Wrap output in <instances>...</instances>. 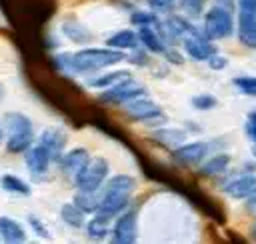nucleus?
Returning <instances> with one entry per match:
<instances>
[{
	"label": "nucleus",
	"instance_id": "nucleus-2",
	"mask_svg": "<svg viewBox=\"0 0 256 244\" xmlns=\"http://www.w3.org/2000/svg\"><path fill=\"white\" fill-rule=\"evenodd\" d=\"M134 188H136V182H134L132 176H128V174L114 176L108 182V186H106V190L100 198V208H98L96 214H102V216H108V218L116 216L120 210L126 208Z\"/></svg>",
	"mask_w": 256,
	"mask_h": 244
},
{
	"label": "nucleus",
	"instance_id": "nucleus-24",
	"mask_svg": "<svg viewBox=\"0 0 256 244\" xmlns=\"http://www.w3.org/2000/svg\"><path fill=\"white\" fill-rule=\"evenodd\" d=\"M108 216H102V214H96V218L90 220L88 224V234L92 238H102L104 234H108Z\"/></svg>",
	"mask_w": 256,
	"mask_h": 244
},
{
	"label": "nucleus",
	"instance_id": "nucleus-5",
	"mask_svg": "<svg viewBox=\"0 0 256 244\" xmlns=\"http://www.w3.org/2000/svg\"><path fill=\"white\" fill-rule=\"evenodd\" d=\"M238 38L244 46L256 48V0H238Z\"/></svg>",
	"mask_w": 256,
	"mask_h": 244
},
{
	"label": "nucleus",
	"instance_id": "nucleus-9",
	"mask_svg": "<svg viewBox=\"0 0 256 244\" xmlns=\"http://www.w3.org/2000/svg\"><path fill=\"white\" fill-rule=\"evenodd\" d=\"M136 210H128L124 212L112 230V240L116 244H132L136 240Z\"/></svg>",
	"mask_w": 256,
	"mask_h": 244
},
{
	"label": "nucleus",
	"instance_id": "nucleus-22",
	"mask_svg": "<svg viewBox=\"0 0 256 244\" xmlns=\"http://www.w3.org/2000/svg\"><path fill=\"white\" fill-rule=\"evenodd\" d=\"M74 202L84 212H98V208H100V198H96V190H80V194H76Z\"/></svg>",
	"mask_w": 256,
	"mask_h": 244
},
{
	"label": "nucleus",
	"instance_id": "nucleus-18",
	"mask_svg": "<svg viewBox=\"0 0 256 244\" xmlns=\"http://www.w3.org/2000/svg\"><path fill=\"white\" fill-rule=\"evenodd\" d=\"M138 42H140V38H138V34L132 32V30H120V32L112 34V36L106 40V44H108L110 48H128V50H134V48L138 46Z\"/></svg>",
	"mask_w": 256,
	"mask_h": 244
},
{
	"label": "nucleus",
	"instance_id": "nucleus-31",
	"mask_svg": "<svg viewBox=\"0 0 256 244\" xmlns=\"http://www.w3.org/2000/svg\"><path fill=\"white\" fill-rule=\"evenodd\" d=\"M204 2H206V0H182V6H184V10H188L190 14H200V10L204 8Z\"/></svg>",
	"mask_w": 256,
	"mask_h": 244
},
{
	"label": "nucleus",
	"instance_id": "nucleus-36",
	"mask_svg": "<svg viewBox=\"0 0 256 244\" xmlns=\"http://www.w3.org/2000/svg\"><path fill=\"white\" fill-rule=\"evenodd\" d=\"M246 208L252 212V214H256V196H252V198H248V202H246Z\"/></svg>",
	"mask_w": 256,
	"mask_h": 244
},
{
	"label": "nucleus",
	"instance_id": "nucleus-14",
	"mask_svg": "<svg viewBox=\"0 0 256 244\" xmlns=\"http://www.w3.org/2000/svg\"><path fill=\"white\" fill-rule=\"evenodd\" d=\"M38 142L48 148V152L52 154L54 160H60L62 158V150H64V144H66L64 132H60L58 128H48V130L42 132V136H40Z\"/></svg>",
	"mask_w": 256,
	"mask_h": 244
},
{
	"label": "nucleus",
	"instance_id": "nucleus-25",
	"mask_svg": "<svg viewBox=\"0 0 256 244\" xmlns=\"http://www.w3.org/2000/svg\"><path fill=\"white\" fill-rule=\"evenodd\" d=\"M232 84H234L242 94H246V96H256V76H248V74L236 76V78L232 80Z\"/></svg>",
	"mask_w": 256,
	"mask_h": 244
},
{
	"label": "nucleus",
	"instance_id": "nucleus-26",
	"mask_svg": "<svg viewBox=\"0 0 256 244\" xmlns=\"http://www.w3.org/2000/svg\"><path fill=\"white\" fill-rule=\"evenodd\" d=\"M62 30H64V34H66L70 40H74V42H84V40L90 38L88 30H86L84 26H80V24H64Z\"/></svg>",
	"mask_w": 256,
	"mask_h": 244
},
{
	"label": "nucleus",
	"instance_id": "nucleus-35",
	"mask_svg": "<svg viewBox=\"0 0 256 244\" xmlns=\"http://www.w3.org/2000/svg\"><path fill=\"white\" fill-rule=\"evenodd\" d=\"M132 62H136V64H146V54H142V52H136L134 54V58H130Z\"/></svg>",
	"mask_w": 256,
	"mask_h": 244
},
{
	"label": "nucleus",
	"instance_id": "nucleus-39",
	"mask_svg": "<svg viewBox=\"0 0 256 244\" xmlns=\"http://www.w3.org/2000/svg\"><path fill=\"white\" fill-rule=\"evenodd\" d=\"M254 156H256V146H254Z\"/></svg>",
	"mask_w": 256,
	"mask_h": 244
},
{
	"label": "nucleus",
	"instance_id": "nucleus-15",
	"mask_svg": "<svg viewBox=\"0 0 256 244\" xmlns=\"http://www.w3.org/2000/svg\"><path fill=\"white\" fill-rule=\"evenodd\" d=\"M88 162H90V160H88V152H86L84 148H74V150H70L68 154H64V156L60 158L62 170H64L66 174H72V176H76Z\"/></svg>",
	"mask_w": 256,
	"mask_h": 244
},
{
	"label": "nucleus",
	"instance_id": "nucleus-37",
	"mask_svg": "<svg viewBox=\"0 0 256 244\" xmlns=\"http://www.w3.org/2000/svg\"><path fill=\"white\" fill-rule=\"evenodd\" d=\"M216 2H218V4H222V6H228V8L232 6V0H216Z\"/></svg>",
	"mask_w": 256,
	"mask_h": 244
},
{
	"label": "nucleus",
	"instance_id": "nucleus-34",
	"mask_svg": "<svg viewBox=\"0 0 256 244\" xmlns=\"http://www.w3.org/2000/svg\"><path fill=\"white\" fill-rule=\"evenodd\" d=\"M172 2H174V0H150L152 8H156V10H164V8H168Z\"/></svg>",
	"mask_w": 256,
	"mask_h": 244
},
{
	"label": "nucleus",
	"instance_id": "nucleus-10",
	"mask_svg": "<svg viewBox=\"0 0 256 244\" xmlns=\"http://www.w3.org/2000/svg\"><path fill=\"white\" fill-rule=\"evenodd\" d=\"M224 192L232 198H252L256 196V176L254 174H242L224 184Z\"/></svg>",
	"mask_w": 256,
	"mask_h": 244
},
{
	"label": "nucleus",
	"instance_id": "nucleus-4",
	"mask_svg": "<svg viewBox=\"0 0 256 244\" xmlns=\"http://www.w3.org/2000/svg\"><path fill=\"white\" fill-rule=\"evenodd\" d=\"M234 30V22H232V14L228 6L216 4L212 6L206 16H204V32L210 40H220L230 36Z\"/></svg>",
	"mask_w": 256,
	"mask_h": 244
},
{
	"label": "nucleus",
	"instance_id": "nucleus-28",
	"mask_svg": "<svg viewBox=\"0 0 256 244\" xmlns=\"http://www.w3.org/2000/svg\"><path fill=\"white\" fill-rule=\"evenodd\" d=\"M216 104H218L216 98L210 96V94H200V96H194V98H192V106L198 108V110H210V108H214Z\"/></svg>",
	"mask_w": 256,
	"mask_h": 244
},
{
	"label": "nucleus",
	"instance_id": "nucleus-21",
	"mask_svg": "<svg viewBox=\"0 0 256 244\" xmlns=\"http://www.w3.org/2000/svg\"><path fill=\"white\" fill-rule=\"evenodd\" d=\"M60 214H62V220L66 224H70L74 228L84 226V210L78 204H64L62 210H60Z\"/></svg>",
	"mask_w": 256,
	"mask_h": 244
},
{
	"label": "nucleus",
	"instance_id": "nucleus-11",
	"mask_svg": "<svg viewBox=\"0 0 256 244\" xmlns=\"http://www.w3.org/2000/svg\"><path fill=\"white\" fill-rule=\"evenodd\" d=\"M184 50L190 58L194 60H208L210 56L216 54V46L210 42V38L200 36V34H192L184 40Z\"/></svg>",
	"mask_w": 256,
	"mask_h": 244
},
{
	"label": "nucleus",
	"instance_id": "nucleus-19",
	"mask_svg": "<svg viewBox=\"0 0 256 244\" xmlns=\"http://www.w3.org/2000/svg\"><path fill=\"white\" fill-rule=\"evenodd\" d=\"M138 38H140V42H142L150 52H164V42L160 40V36H158L150 26H140Z\"/></svg>",
	"mask_w": 256,
	"mask_h": 244
},
{
	"label": "nucleus",
	"instance_id": "nucleus-32",
	"mask_svg": "<svg viewBox=\"0 0 256 244\" xmlns=\"http://www.w3.org/2000/svg\"><path fill=\"white\" fill-rule=\"evenodd\" d=\"M208 64H210V68L220 70V68H224V66H226V58H222V56L214 54V56H210V58H208Z\"/></svg>",
	"mask_w": 256,
	"mask_h": 244
},
{
	"label": "nucleus",
	"instance_id": "nucleus-20",
	"mask_svg": "<svg viewBox=\"0 0 256 244\" xmlns=\"http://www.w3.org/2000/svg\"><path fill=\"white\" fill-rule=\"evenodd\" d=\"M152 136H154V140H158V142H162L166 146H178L186 138V134L182 130H176V128H160Z\"/></svg>",
	"mask_w": 256,
	"mask_h": 244
},
{
	"label": "nucleus",
	"instance_id": "nucleus-17",
	"mask_svg": "<svg viewBox=\"0 0 256 244\" xmlns=\"http://www.w3.org/2000/svg\"><path fill=\"white\" fill-rule=\"evenodd\" d=\"M228 164H230V156L224 154V152H218L214 154L212 158H208L202 166H200V172L204 176H216V174H222L228 170Z\"/></svg>",
	"mask_w": 256,
	"mask_h": 244
},
{
	"label": "nucleus",
	"instance_id": "nucleus-6",
	"mask_svg": "<svg viewBox=\"0 0 256 244\" xmlns=\"http://www.w3.org/2000/svg\"><path fill=\"white\" fill-rule=\"evenodd\" d=\"M106 174H108V162L104 158H94L74 176V184L78 190H98Z\"/></svg>",
	"mask_w": 256,
	"mask_h": 244
},
{
	"label": "nucleus",
	"instance_id": "nucleus-30",
	"mask_svg": "<svg viewBox=\"0 0 256 244\" xmlns=\"http://www.w3.org/2000/svg\"><path fill=\"white\" fill-rule=\"evenodd\" d=\"M246 134L252 142H256V110L250 112L248 118H246Z\"/></svg>",
	"mask_w": 256,
	"mask_h": 244
},
{
	"label": "nucleus",
	"instance_id": "nucleus-12",
	"mask_svg": "<svg viewBox=\"0 0 256 244\" xmlns=\"http://www.w3.org/2000/svg\"><path fill=\"white\" fill-rule=\"evenodd\" d=\"M208 150H210L208 142H190L174 150V160L180 164H196L202 158H206Z\"/></svg>",
	"mask_w": 256,
	"mask_h": 244
},
{
	"label": "nucleus",
	"instance_id": "nucleus-7",
	"mask_svg": "<svg viewBox=\"0 0 256 244\" xmlns=\"http://www.w3.org/2000/svg\"><path fill=\"white\" fill-rule=\"evenodd\" d=\"M140 96H146V90L144 86H140L138 82L134 80H122L114 86H108L102 94H100V100L104 102H116V104H126L134 98H140Z\"/></svg>",
	"mask_w": 256,
	"mask_h": 244
},
{
	"label": "nucleus",
	"instance_id": "nucleus-1",
	"mask_svg": "<svg viewBox=\"0 0 256 244\" xmlns=\"http://www.w3.org/2000/svg\"><path fill=\"white\" fill-rule=\"evenodd\" d=\"M64 58V66L72 72H96L100 68L112 66L120 60H124L126 56L120 50H108V48H86L80 50L76 54H66Z\"/></svg>",
	"mask_w": 256,
	"mask_h": 244
},
{
	"label": "nucleus",
	"instance_id": "nucleus-38",
	"mask_svg": "<svg viewBox=\"0 0 256 244\" xmlns=\"http://www.w3.org/2000/svg\"><path fill=\"white\" fill-rule=\"evenodd\" d=\"M252 234H254V238H256V220H254V228H252Z\"/></svg>",
	"mask_w": 256,
	"mask_h": 244
},
{
	"label": "nucleus",
	"instance_id": "nucleus-16",
	"mask_svg": "<svg viewBox=\"0 0 256 244\" xmlns=\"http://www.w3.org/2000/svg\"><path fill=\"white\" fill-rule=\"evenodd\" d=\"M0 238L4 240V242H10V244H14V242H24V230H22V226L16 222V220H12V218H8V216H2L0 218Z\"/></svg>",
	"mask_w": 256,
	"mask_h": 244
},
{
	"label": "nucleus",
	"instance_id": "nucleus-8",
	"mask_svg": "<svg viewBox=\"0 0 256 244\" xmlns=\"http://www.w3.org/2000/svg\"><path fill=\"white\" fill-rule=\"evenodd\" d=\"M126 112L130 114V118H134L138 122H150V120L162 118V110L152 100H148L144 96L126 102Z\"/></svg>",
	"mask_w": 256,
	"mask_h": 244
},
{
	"label": "nucleus",
	"instance_id": "nucleus-33",
	"mask_svg": "<svg viewBox=\"0 0 256 244\" xmlns=\"http://www.w3.org/2000/svg\"><path fill=\"white\" fill-rule=\"evenodd\" d=\"M30 226H32V228H34V230H36V232H38L42 238H48V230H46V228L40 224V220H38L36 216H30Z\"/></svg>",
	"mask_w": 256,
	"mask_h": 244
},
{
	"label": "nucleus",
	"instance_id": "nucleus-23",
	"mask_svg": "<svg viewBox=\"0 0 256 244\" xmlns=\"http://www.w3.org/2000/svg\"><path fill=\"white\" fill-rule=\"evenodd\" d=\"M0 184H2V188H4L6 192H14V194H30V186H28L24 180L16 178V176L6 174V176H2Z\"/></svg>",
	"mask_w": 256,
	"mask_h": 244
},
{
	"label": "nucleus",
	"instance_id": "nucleus-27",
	"mask_svg": "<svg viewBox=\"0 0 256 244\" xmlns=\"http://www.w3.org/2000/svg\"><path fill=\"white\" fill-rule=\"evenodd\" d=\"M128 72H112V74H106V76H102V78H94L90 84L92 86H98V88H106V86H112L114 82H118V80H122L124 76H126Z\"/></svg>",
	"mask_w": 256,
	"mask_h": 244
},
{
	"label": "nucleus",
	"instance_id": "nucleus-13",
	"mask_svg": "<svg viewBox=\"0 0 256 244\" xmlns=\"http://www.w3.org/2000/svg\"><path fill=\"white\" fill-rule=\"evenodd\" d=\"M52 154L48 152V148L44 144H36L34 148L26 150V166L30 168V172L34 174H44L48 170V164L52 162Z\"/></svg>",
	"mask_w": 256,
	"mask_h": 244
},
{
	"label": "nucleus",
	"instance_id": "nucleus-29",
	"mask_svg": "<svg viewBox=\"0 0 256 244\" xmlns=\"http://www.w3.org/2000/svg\"><path fill=\"white\" fill-rule=\"evenodd\" d=\"M154 22H156V18L150 12L140 10V12H134L132 14V24H136V26H152Z\"/></svg>",
	"mask_w": 256,
	"mask_h": 244
},
{
	"label": "nucleus",
	"instance_id": "nucleus-3",
	"mask_svg": "<svg viewBox=\"0 0 256 244\" xmlns=\"http://www.w3.org/2000/svg\"><path fill=\"white\" fill-rule=\"evenodd\" d=\"M4 122H6V130H8V138H6L8 152H12V154L26 152L34 138L32 122L20 112H8L4 116Z\"/></svg>",
	"mask_w": 256,
	"mask_h": 244
}]
</instances>
